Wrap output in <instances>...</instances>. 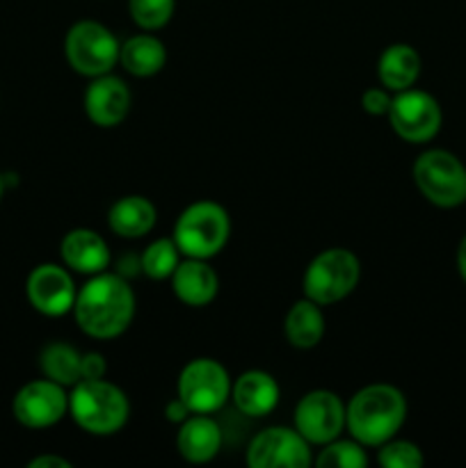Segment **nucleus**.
Segmentation results:
<instances>
[{
    "mask_svg": "<svg viewBox=\"0 0 466 468\" xmlns=\"http://www.w3.org/2000/svg\"><path fill=\"white\" fill-rule=\"evenodd\" d=\"M377 76L387 90L402 91L414 87L420 76V55L409 44H391L377 59Z\"/></svg>",
    "mask_w": 466,
    "mask_h": 468,
    "instance_id": "19",
    "label": "nucleus"
},
{
    "mask_svg": "<svg viewBox=\"0 0 466 468\" xmlns=\"http://www.w3.org/2000/svg\"><path fill=\"white\" fill-rule=\"evenodd\" d=\"M323 451L315 457L318 468H365L368 455L356 439H334V441L320 446Z\"/></svg>",
    "mask_w": 466,
    "mask_h": 468,
    "instance_id": "25",
    "label": "nucleus"
},
{
    "mask_svg": "<svg viewBox=\"0 0 466 468\" xmlns=\"http://www.w3.org/2000/svg\"><path fill=\"white\" fill-rule=\"evenodd\" d=\"M407 419V400L391 384H368L345 405V430L365 448H379Z\"/></svg>",
    "mask_w": 466,
    "mask_h": 468,
    "instance_id": "2",
    "label": "nucleus"
},
{
    "mask_svg": "<svg viewBox=\"0 0 466 468\" xmlns=\"http://www.w3.org/2000/svg\"><path fill=\"white\" fill-rule=\"evenodd\" d=\"M64 265L73 272L80 274H99L105 272L110 265V247L103 236L91 229H73L62 238L59 245Z\"/></svg>",
    "mask_w": 466,
    "mask_h": 468,
    "instance_id": "15",
    "label": "nucleus"
},
{
    "mask_svg": "<svg viewBox=\"0 0 466 468\" xmlns=\"http://www.w3.org/2000/svg\"><path fill=\"white\" fill-rule=\"evenodd\" d=\"M176 0H128V9L142 30H160L167 26L174 16Z\"/></svg>",
    "mask_w": 466,
    "mask_h": 468,
    "instance_id": "26",
    "label": "nucleus"
},
{
    "mask_svg": "<svg viewBox=\"0 0 466 468\" xmlns=\"http://www.w3.org/2000/svg\"><path fill=\"white\" fill-rule=\"evenodd\" d=\"M283 334L286 341L297 350H311L318 346L324 336V315L320 304L304 297L295 302L283 320Z\"/></svg>",
    "mask_w": 466,
    "mask_h": 468,
    "instance_id": "22",
    "label": "nucleus"
},
{
    "mask_svg": "<svg viewBox=\"0 0 466 468\" xmlns=\"http://www.w3.org/2000/svg\"><path fill=\"white\" fill-rule=\"evenodd\" d=\"M108 373V364L99 352H87L82 355V379H101Z\"/></svg>",
    "mask_w": 466,
    "mask_h": 468,
    "instance_id": "29",
    "label": "nucleus"
},
{
    "mask_svg": "<svg viewBox=\"0 0 466 468\" xmlns=\"http://www.w3.org/2000/svg\"><path fill=\"white\" fill-rule=\"evenodd\" d=\"M279 384L265 370H247L231 384L233 405L249 419H263L279 405Z\"/></svg>",
    "mask_w": 466,
    "mask_h": 468,
    "instance_id": "16",
    "label": "nucleus"
},
{
    "mask_svg": "<svg viewBox=\"0 0 466 468\" xmlns=\"http://www.w3.org/2000/svg\"><path fill=\"white\" fill-rule=\"evenodd\" d=\"M443 112L439 101L423 90H402L391 99L388 123L400 140L425 144L441 131Z\"/></svg>",
    "mask_w": 466,
    "mask_h": 468,
    "instance_id": "9",
    "label": "nucleus"
},
{
    "mask_svg": "<svg viewBox=\"0 0 466 468\" xmlns=\"http://www.w3.org/2000/svg\"><path fill=\"white\" fill-rule=\"evenodd\" d=\"M361 279V263L355 251L332 247L315 256L304 272V295L315 304L329 306L345 300Z\"/></svg>",
    "mask_w": 466,
    "mask_h": 468,
    "instance_id": "5",
    "label": "nucleus"
},
{
    "mask_svg": "<svg viewBox=\"0 0 466 468\" xmlns=\"http://www.w3.org/2000/svg\"><path fill=\"white\" fill-rule=\"evenodd\" d=\"M30 468H71V462L62 460V457L58 455H41V457H35V460H30Z\"/></svg>",
    "mask_w": 466,
    "mask_h": 468,
    "instance_id": "30",
    "label": "nucleus"
},
{
    "mask_svg": "<svg viewBox=\"0 0 466 468\" xmlns=\"http://www.w3.org/2000/svg\"><path fill=\"white\" fill-rule=\"evenodd\" d=\"M131 90L126 82L117 76L91 78L90 87L85 90V112L91 123L101 128H114L128 117L131 110Z\"/></svg>",
    "mask_w": 466,
    "mask_h": 468,
    "instance_id": "14",
    "label": "nucleus"
},
{
    "mask_svg": "<svg viewBox=\"0 0 466 468\" xmlns=\"http://www.w3.org/2000/svg\"><path fill=\"white\" fill-rule=\"evenodd\" d=\"M245 460L251 468H306L313 457L295 428H268L251 439Z\"/></svg>",
    "mask_w": 466,
    "mask_h": 468,
    "instance_id": "12",
    "label": "nucleus"
},
{
    "mask_svg": "<svg viewBox=\"0 0 466 468\" xmlns=\"http://www.w3.org/2000/svg\"><path fill=\"white\" fill-rule=\"evenodd\" d=\"M26 295L32 309L39 311L41 315L59 318L73 311L78 292L69 270L55 263H41L27 274Z\"/></svg>",
    "mask_w": 466,
    "mask_h": 468,
    "instance_id": "13",
    "label": "nucleus"
},
{
    "mask_svg": "<svg viewBox=\"0 0 466 468\" xmlns=\"http://www.w3.org/2000/svg\"><path fill=\"white\" fill-rule=\"evenodd\" d=\"M178 455L190 464H206L222 448V430L210 414H190L176 437Z\"/></svg>",
    "mask_w": 466,
    "mask_h": 468,
    "instance_id": "17",
    "label": "nucleus"
},
{
    "mask_svg": "<svg viewBox=\"0 0 466 468\" xmlns=\"http://www.w3.org/2000/svg\"><path fill=\"white\" fill-rule=\"evenodd\" d=\"M231 236L228 213L215 201H195L176 219L174 240L187 259H213Z\"/></svg>",
    "mask_w": 466,
    "mask_h": 468,
    "instance_id": "4",
    "label": "nucleus"
},
{
    "mask_svg": "<svg viewBox=\"0 0 466 468\" xmlns=\"http://www.w3.org/2000/svg\"><path fill=\"white\" fill-rule=\"evenodd\" d=\"M295 430L311 446H324L345 430V405L327 388L309 391L295 407Z\"/></svg>",
    "mask_w": 466,
    "mask_h": 468,
    "instance_id": "10",
    "label": "nucleus"
},
{
    "mask_svg": "<svg viewBox=\"0 0 466 468\" xmlns=\"http://www.w3.org/2000/svg\"><path fill=\"white\" fill-rule=\"evenodd\" d=\"M178 398L192 414H215L231 398V378L219 361L192 359L178 375Z\"/></svg>",
    "mask_w": 466,
    "mask_h": 468,
    "instance_id": "8",
    "label": "nucleus"
},
{
    "mask_svg": "<svg viewBox=\"0 0 466 468\" xmlns=\"http://www.w3.org/2000/svg\"><path fill=\"white\" fill-rule=\"evenodd\" d=\"M167 48L154 35H132L119 46V64L135 78H151L163 71Z\"/></svg>",
    "mask_w": 466,
    "mask_h": 468,
    "instance_id": "20",
    "label": "nucleus"
},
{
    "mask_svg": "<svg viewBox=\"0 0 466 468\" xmlns=\"http://www.w3.org/2000/svg\"><path fill=\"white\" fill-rule=\"evenodd\" d=\"M69 414L85 432L110 437L128 423L131 402L117 384L105 378L80 379L69 396Z\"/></svg>",
    "mask_w": 466,
    "mask_h": 468,
    "instance_id": "3",
    "label": "nucleus"
},
{
    "mask_svg": "<svg viewBox=\"0 0 466 468\" xmlns=\"http://www.w3.org/2000/svg\"><path fill=\"white\" fill-rule=\"evenodd\" d=\"M39 368L44 378L73 388L82 379V355L69 343H48L39 355Z\"/></svg>",
    "mask_w": 466,
    "mask_h": 468,
    "instance_id": "23",
    "label": "nucleus"
},
{
    "mask_svg": "<svg viewBox=\"0 0 466 468\" xmlns=\"http://www.w3.org/2000/svg\"><path fill=\"white\" fill-rule=\"evenodd\" d=\"M457 270H460L461 279L466 282V236L461 238L460 247H457Z\"/></svg>",
    "mask_w": 466,
    "mask_h": 468,
    "instance_id": "32",
    "label": "nucleus"
},
{
    "mask_svg": "<svg viewBox=\"0 0 466 468\" xmlns=\"http://www.w3.org/2000/svg\"><path fill=\"white\" fill-rule=\"evenodd\" d=\"M414 183L439 208H455L466 201V167L450 151L429 149L420 154L414 163Z\"/></svg>",
    "mask_w": 466,
    "mask_h": 468,
    "instance_id": "6",
    "label": "nucleus"
},
{
    "mask_svg": "<svg viewBox=\"0 0 466 468\" xmlns=\"http://www.w3.org/2000/svg\"><path fill=\"white\" fill-rule=\"evenodd\" d=\"M190 414L192 411L187 410L185 402H183L181 398H176V400H172L167 405V419L172 420V423H183V420H185Z\"/></svg>",
    "mask_w": 466,
    "mask_h": 468,
    "instance_id": "31",
    "label": "nucleus"
},
{
    "mask_svg": "<svg viewBox=\"0 0 466 468\" xmlns=\"http://www.w3.org/2000/svg\"><path fill=\"white\" fill-rule=\"evenodd\" d=\"M73 318L91 338L110 341L122 336L135 318V292L131 283L122 274H91L90 282L78 291Z\"/></svg>",
    "mask_w": 466,
    "mask_h": 468,
    "instance_id": "1",
    "label": "nucleus"
},
{
    "mask_svg": "<svg viewBox=\"0 0 466 468\" xmlns=\"http://www.w3.org/2000/svg\"><path fill=\"white\" fill-rule=\"evenodd\" d=\"M172 291L183 304L206 306L219 291V277L204 259H187L176 265L172 277Z\"/></svg>",
    "mask_w": 466,
    "mask_h": 468,
    "instance_id": "18",
    "label": "nucleus"
},
{
    "mask_svg": "<svg viewBox=\"0 0 466 468\" xmlns=\"http://www.w3.org/2000/svg\"><path fill=\"white\" fill-rule=\"evenodd\" d=\"M155 206L146 197L131 195L123 199L114 201L108 213V224L117 236L135 240V238L146 236L155 227Z\"/></svg>",
    "mask_w": 466,
    "mask_h": 468,
    "instance_id": "21",
    "label": "nucleus"
},
{
    "mask_svg": "<svg viewBox=\"0 0 466 468\" xmlns=\"http://www.w3.org/2000/svg\"><path fill=\"white\" fill-rule=\"evenodd\" d=\"M14 419L27 430H46L69 414V396L53 379H32L18 388L12 402Z\"/></svg>",
    "mask_w": 466,
    "mask_h": 468,
    "instance_id": "11",
    "label": "nucleus"
},
{
    "mask_svg": "<svg viewBox=\"0 0 466 468\" xmlns=\"http://www.w3.org/2000/svg\"><path fill=\"white\" fill-rule=\"evenodd\" d=\"M119 41L108 26L99 21H78L64 37V55L69 67L87 78L103 76L119 62Z\"/></svg>",
    "mask_w": 466,
    "mask_h": 468,
    "instance_id": "7",
    "label": "nucleus"
},
{
    "mask_svg": "<svg viewBox=\"0 0 466 468\" xmlns=\"http://www.w3.org/2000/svg\"><path fill=\"white\" fill-rule=\"evenodd\" d=\"M377 462L384 468H420L423 466V452L416 443L405 441V439H388L379 446Z\"/></svg>",
    "mask_w": 466,
    "mask_h": 468,
    "instance_id": "27",
    "label": "nucleus"
},
{
    "mask_svg": "<svg viewBox=\"0 0 466 468\" xmlns=\"http://www.w3.org/2000/svg\"><path fill=\"white\" fill-rule=\"evenodd\" d=\"M361 108L365 110L373 117H379V114H388V108H391V96L387 94L379 87H370V90L364 91L361 96Z\"/></svg>",
    "mask_w": 466,
    "mask_h": 468,
    "instance_id": "28",
    "label": "nucleus"
},
{
    "mask_svg": "<svg viewBox=\"0 0 466 468\" xmlns=\"http://www.w3.org/2000/svg\"><path fill=\"white\" fill-rule=\"evenodd\" d=\"M178 250L176 240L174 238H160V240H154L144 250L140 259L142 272L149 279H155V282H163V279H169L174 274L178 265Z\"/></svg>",
    "mask_w": 466,
    "mask_h": 468,
    "instance_id": "24",
    "label": "nucleus"
},
{
    "mask_svg": "<svg viewBox=\"0 0 466 468\" xmlns=\"http://www.w3.org/2000/svg\"><path fill=\"white\" fill-rule=\"evenodd\" d=\"M5 190H7V181H5V174L0 172V199H3Z\"/></svg>",
    "mask_w": 466,
    "mask_h": 468,
    "instance_id": "33",
    "label": "nucleus"
}]
</instances>
